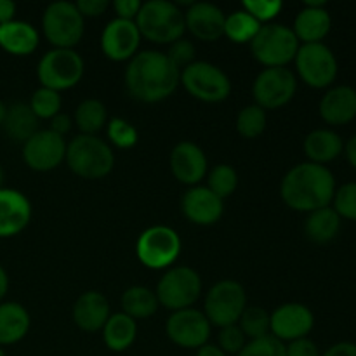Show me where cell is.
Listing matches in <instances>:
<instances>
[{
    "mask_svg": "<svg viewBox=\"0 0 356 356\" xmlns=\"http://www.w3.org/2000/svg\"><path fill=\"white\" fill-rule=\"evenodd\" d=\"M181 72L160 51H143L129 61L125 70L127 92L141 103H160L172 96L179 86Z\"/></svg>",
    "mask_w": 356,
    "mask_h": 356,
    "instance_id": "cell-1",
    "label": "cell"
},
{
    "mask_svg": "<svg viewBox=\"0 0 356 356\" xmlns=\"http://www.w3.org/2000/svg\"><path fill=\"white\" fill-rule=\"evenodd\" d=\"M336 177L327 165L302 162L292 167L280 184V197L289 209L313 212L329 207L336 195Z\"/></svg>",
    "mask_w": 356,
    "mask_h": 356,
    "instance_id": "cell-2",
    "label": "cell"
},
{
    "mask_svg": "<svg viewBox=\"0 0 356 356\" xmlns=\"http://www.w3.org/2000/svg\"><path fill=\"white\" fill-rule=\"evenodd\" d=\"M141 37L148 38L153 44H174L183 38L186 24H184V13L177 7V3L169 0H149L141 3L138 17H136Z\"/></svg>",
    "mask_w": 356,
    "mask_h": 356,
    "instance_id": "cell-3",
    "label": "cell"
},
{
    "mask_svg": "<svg viewBox=\"0 0 356 356\" xmlns=\"http://www.w3.org/2000/svg\"><path fill=\"white\" fill-rule=\"evenodd\" d=\"M70 170L83 179H101L113 170L115 156L108 143L96 136H76L66 145Z\"/></svg>",
    "mask_w": 356,
    "mask_h": 356,
    "instance_id": "cell-4",
    "label": "cell"
},
{
    "mask_svg": "<svg viewBox=\"0 0 356 356\" xmlns=\"http://www.w3.org/2000/svg\"><path fill=\"white\" fill-rule=\"evenodd\" d=\"M301 42L292 28L280 23L263 24L250 42L254 59L266 68H287L296 59Z\"/></svg>",
    "mask_w": 356,
    "mask_h": 356,
    "instance_id": "cell-5",
    "label": "cell"
},
{
    "mask_svg": "<svg viewBox=\"0 0 356 356\" xmlns=\"http://www.w3.org/2000/svg\"><path fill=\"white\" fill-rule=\"evenodd\" d=\"M179 83L195 99L202 103H222L232 92L229 76L219 66L207 61H195L181 70Z\"/></svg>",
    "mask_w": 356,
    "mask_h": 356,
    "instance_id": "cell-6",
    "label": "cell"
},
{
    "mask_svg": "<svg viewBox=\"0 0 356 356\" xmlns=\"http://www.w3.org/2000/svg\"><path fill=\"white\" fill-rule=\"evenodd\" d=\"M83 70V59L75 49H52L38 61L37 76L42 87L61 92L82 80Z\"/></svg>",
    "mask_w": 356,
    "mask_h": 356,
    "instance_id": "cell-7",
    "label": "cell"
},
{
    "mask_svg": "<svg viewBox=\"0 0 356 356\" xmlns=\"http://www.w3.org/2000/svg\"><path fill=\"white\" fill-rule=\"evenodd\" d=\"M294 63L298 75L312 89H329L339 73L336 54L323 42L299 45Z\"/></svg>",
    "mask_w": 356,
    "mask_h": 356,
    "instance_id": "cell-8",
    "label": "cell"
},
{
    "mask_svg": "<svg viewBox=\"0 0 356 356\" xmlns=\"http://www.w3.org/2000/svg\"><path fill=\"white\" fill-rule=\"evenodd\" d=\"M42 30L54 49H73L83 37V16L73 2H52L44 10Z\"/></svg>",
    "mask_w": 356,
    "mask_h": 356,
    "instance_id": "cell-9",
    "label": "cell"
},
{
    "mask_svg": "<svg viewBox=\"0 0 356 356\" xmlns=\"http://www.w3.org/2000/svg\"><path fill=\"white\" fill-rule=\"evenodd\" d=\"M247 308V294L242 284L235 280H221L211 287L205 296V312L211 325L225 329L236 325Z\"/></svg>",
    "mask_w": 356,
    "mask_h": 356,
    "instance_id": "cell-10",
    "label": "cell"
},
{
    "mask_svg": "<svg viewBox=\"0 0 356 356\" xmlns=\"http://www.w3.org/2000/svg\"><path fill=\"white\" fill-rule=\"evenodd\" d=\"M136 254L143 266L149 270H165L179 257L181 238L170 226H149L139 235Z\"/></svg>",
    "mask_w": 356,
    "mask_h": 356,
    "instance_id": "cell-11",
    "label": "cell"
},
{
    "mask_svg": "<svg viewBox=\"0 0 356 356\" xmlns=\"http://www.w3.org/2000/svg\"><path fill=\"white\" fill-rule=\"evenodd\" d=\"M156 299L172 312L191 308L202 294V278L188 266H174L163 273L156 285Z\"/></svg>",
    "mask_w": 356,
    "mask_h": 356,
    "instance_id": "cell-12",
    "label": "cell"
},
{
    "mask_svg": "<svg viewBox=\"0 0 356 356\" xmlns=\"http://www.w3.org/2000/svg\"><path fill=\"white\" fill-rule=\"evenodd\" d=\"M296 90L298 79L289 68H264L252 83L254 101L264 111L289 104Z\"/></svg>",
    "mask_w": 356,
    "mask_h": 356,
    "instance_id": "cell-13",
    "label": "cell"
},
{
    "mask_svg": "<svg viewBox=\"0 0 356 356\" xmlns=\"http://www.w3.org/2000/svg\"><path fill=\"white\" fill-rule=\"evenodd\" d=\"M167 337L184 350H198L211 337V323L204 312L195 308L179 309L169 316L165 323Z\"/></svg>",
    "mask_w": 356,
    "mask_h": 356,
    "instance_id": "cell-14",
    "label": "cell"
},
{
    "mask_svg": "<svg viewBox=\"0 0 356 356\" xmlns=\"http://www.w3.org/2000/svg\"><path fill=\"white\" fill-rule=\"evenodd\" d=\"M315 327V315L302 302H285L270 315V332L282 343L305 339Z\"/></svg>",
    "mask_w": 356,
    "mask_h": 356,
    "instance_id": "cell-15",
    "label": "cell"
},
{
    "mask_svg": "<svg viewBox=\"0 0 356 356\" xmlns=\"http://www.w3.org/2000/svg\"><path fill=\"white\" fill-rule=\"evenodd\" d=\"M66 156V143L56 132L38 131L23 145V160L35 172H49L63 163Z\"/></svg>",
    "mask_w": 356,
    "mask_h": 356,
    "instance_id": "cell-16",
    "label": "cell"
},
{
    "mask_svg": "<svg viewBox=\"0 0 356 356\" xmlns=\"http://www.w3.org/2000/svg\"><path fill=\"white\" fill-rule=\"evenodd\" d=\"M141 38L136 21L115 17L101 33V51L111 61H131L138 52Z\"/></svg>",
    "mask_w": 356,
    "mask_h": 356,
    "instance_id": "cell-17",
    "label": "cell"
},
{
    "mask_svg": "<svg viewBox=\"0 0 356 356\" xmlns=\"http://www.w3.org/2000/svg\"><path fill=\"white\" fill-rule=\"evenodd\" d=\"M209 169L204 149L191 141H181L170 152V170L179 183L198 186Z\"/></svg>",
    "mask_w": 356,
    "mask_h": 356,
    "instance_id": "cell-18",
    "label": "cell"
},
{
    "mask_svg": "<svg viewBox=\"0 0 356 356\" xmlns=\"http://www.w3.org/2000/svg\"><path fill=\"white\" fill-rule=\"evenodd\" d=\"M181 209L193 225L212 226L221 219L225 204L207 186H191L181 200Z\"/></svg>",
    "mask_w": 356,
    "mask_h": 356,
    "instance_id": "cell-19",
    "label": "cell"
},
{
    "mask_svg": "<svg viewBox=\"0 0 356 356\" xmlns=\"http://www.w3.org/2000/svg\"><path fill=\"white\" fill-rule=\"evenodd\" d=\"M226 16L218 6L209 2H191L184 13V24L195 38L216 42L225 35Z\"/></svg>",
    "mask_w": 356,
    "mask_h": 356,
    "instance_id": "cell-20",
    "label": "cell"
},
{
    "mask_svg": "<svg viewBox=\"0 0 356 356\" xmlns=\"http://www.w3.org/2000/svg\"><path fill=\"white\" fill-rule=\"evenodd\" d=\"M332 16L325 2H305V7L298 13L292 31L302 44H318L330 33Z\"/></svg>",
    "mask_w": 356,
    "mask_h": 356,
    "instance_id": "cell-21",
    "label": "cell"
},
{
    "mask_svg": "<svg viewBox=\"0 0 356 356\" xmlns=\"http://www.w3.org/2000/svg\"><path fill=\"white\" fill-rule=\"evenodd\" d=\"M31 219V204L26 195L10 188H0V238L16 236Z\"/></svg>",
    "mask_w": 356,
    "mask_h": 356,
    "instance_id": "cell-22",
    "label": "cell"
},
{
    "mask_svg": "<svg viewBox=\"0 0 356 356\" xmlns=\"http://www.w3.org/2000/svg\"><path fill=\"white\" fill-rule=\"evenodd\" d=\"M320 117L329 125H346L356 118V89L351 86H332L318 104Z\"/></svg>",
    "mask_w": 356,
    "mask_h": 356,
    "instance_id": "cell-23",
    "label": "cell"
},
{
    "mask_svg": "<svg viewBox=\"0 0 356 356\" xmlns=\"http://www.w3.org/2000/svg\"><path fill=\"white\" fill-rule=\"evenodd\" d=\"M110 318V302L101 292L87 291L73 306V322L86 332H96Z\"/></svg>",
    "mask_w": 356,
    "mask_h": 356,
    "instance_id": "cell-24",
    "label": "cell"
},
{
    "mask_svg": "<svg viewBox=\"0 0 356 356\" xmlns=\"http://www.w3.org/2000/svg\"><path fill=\"white\" fill-rule=\"evenodd\" d=\"M308 162L327 165L344 153V141L332 129H315L302 143Z\"/></svg>",
    "mask_w": 356,
    "mask_h": 356,
    "instance_id": "cell-25",
    "label": "cell"
},
{
    "mask_svg": "<svg viewBox=\"0 0 356 356\" xmlns=\"http://www.w3.org/2000/svg\"><path fill=\"white\" fill-rule=\"evenodd\" d=\"M38 31L26 21H10L0 26V47L13 56H30L37 51Z\"/></svg>",
    "mask_w": 356,
    "mask_h": 356,
    "instance_id": "cell-26",
    "label": "cell"
},
{
    "mask_svg": "<svg viewBox=\"0 0 356 356\" xmlns=\"http://www.w3.org/2000/svg\"><path fill=\"white\" fill-rule=\"evenodd\" d=\"M30 313L19 302H0V346L19 343L30 330Z\"/></svg>",
    "mask_w": 356,
    "mask_h": 356,
    "instance_id": "cell-27",
    "label": "cell"
},
{
    "mask_svg": "<svg viewBox=\"0 0 356 356\" xmlns=\"http://www.w3.org/2000/svg\"><path fill=\"white\" fill-rule=\"evenodd\" d=\"M341 225H343V219L334 211L332 205H329V207L309 212L305 222V233L313 243L323 245V243L332 242L339 235Z\"/></svg>",
    "mask_w": 356,
    "mask_h": 356,
    "instance_id": "cell-28",
    "label": "cell"
},
{
    "mask_svg": "<svg viewBox=\"0 0 356 356\" xmlns=\"http://www.w3.org/2000/svg\"><path fill=\"white\" fill-rule=\"evenodd\" d=\"M101 330H103V341L106 348L115 353L129 350L134 344L136 336H138L136 320H132L125 313L110 315V318Z\"/></svg>",
    "mask_w": 356,
    "mask_h": 356,
    "instance_id": "cell-29",
    "label": "cell"
},
{
    "mask_svg": "<svg viewBox=\"0 0 356 356\" xmlns=\"http://www.w3.org/2000/svg\"><path fill=\"white\" fill-rule=\"evenodd\" d=\"M2 127L13 141L24 145L35 132H38V118L31 111L30 104L16 103L7 108Z\"/></svg>",
    "mask_w": 356,
    "mask_h": 356,
    "instance_id": "cell-30",
    "label": "cell"
},
{
    "mask_svg": "<svg viewBox=\"0 0 356 356\" xmlns=\"http://www.w3.org/2000/svg\"><path fill=\"white\" fill-rule=\"evenodd\" d=\"M159 306L160 302L156 299V294L145 285L129 287L122 294V309H124L122 313L131 316L132 320H143L155 315Z\"/></svg>",
    "mask_w": 356,
    "mask_h": 356,
    "instance_id": "cell-31",
    "label": "cell"
},
{
    "mask_svg": "<svg viewBox=\"0 0 356 356\" xmlns=\"http://www.w3.org/2000/svg\"><path fill=\"white\" fill-rule=\"evenodd\" d=\"M108 110L99 99H86L76 106L75 125L83 136H94L106 125Z\"/></svg>",
    "mask_w": 356,
    "mask_h": 356,
    "instance_id": "cell-32",
    "label": "cell"
},
{
    "mask_svg": "<svg viewBox=\"0 0 356 356\" xmlns=\"http://www.w3.org/2000/svg\"><path fill=\"white\" fill-rule=\"evenodd\" d=\"M263 24L254 19L245 10H235L233 14L226 16L225 35L235 44H250L256 37L257 31Z\"/></svg>",
    "mask_w": 356,
    "mask_h": 356,
    "instance_id": "cell-33",
    "label": "cell"
},
{
    "mask_svg": "<svg viewBox=\"0 0 356 356\" xmlns=\"http://www.w3.org/2000/svg\"><path fill=\"white\" fill-rule=\"evenodd\" d=\"M240 330L247 339H261V337L270 336V315L266 309L259 308V306H247L243 309L242 316H240L238 323Z\"/></svg>",
    "mask_w": 356,
    "mask_h": 356,
    "instance_id": "cell-34",
    "label": "cell"
},
{
    "mask_svg": "<svg viewBox=\"0 0 356 356\" xmlns=\"http://www.w3.org/2000/svg\"><path fill=\"white\" fill-rule=\"evenodd\" d=\"M266 111L257 106V104H250V106L242 108L238 117H236V131L245 139L259 138L266 131Z\"/></svg>",
    "mask_w": 356,
    "mask_h": 356,
    "instance_id": "cell-35",
    "label": "cell"
},
{
    "mask_svg": "<svg viewBox=\"0 0 356 356\" xmlns=\"http://www.w3.org/2000/svg\"><path fill=\"white\" fill-rule=\"evenodd\" d=\"M236 186H238V176H236V170L228 163H219L209 172L207 188L221 200L235 193Z\"/></svg>",
    "mask_w": 356,
    "mask_h": 356,
    "instance_id": "cell-36",
    "label": "cell"
},
{
    "mask_svg": "<svg viewBox=\"0 0 356 356\" xmlns=\"http://www.w3.org/2000/svg\"><path fill=\"white\" fill-rule=\"evenodd\" d=\"M28 104H30L31 111H33L38 120H51L52 117L61 113V96H59V92L45 89V87L35 90Z\"/></svg>",
    "mask_w": 356,
    "mask_h": 356,
    "instance_id": "cell-37",
    "label": "cell"
},
{
    "mask_svg": "<svg viewBox=\"0 0 356 356\" xmlns=\"http://www.w3.org/2000/svg\"><path fill=\"white\" fill-rule=\"evenodd\" d=\"M108 139H110V143H113L117 148L129 149L132 148V146L138 145L139 136L131 122L115 117L108 122Z\"/></svg>",
    "mask_w": 356,
    "mask_h": 356,
    "instance_id": "cell-38",
    "label": "cell"
},
{
    "mask_svg": "<svg viewBox=\"0 0 356 356\" xmlns=\"http://www.w3.org/2000/svg\"><path fill=\"white\" fill-rule=\"evenodd\" d=\"M332 209L339 214L341 219L356 221V181L337 188L332 200Z\"/></svg>",
    "mask_w": 356,
    "mask_h": 356,
    "instance_id": "cell-39",
    "label": "cell"
},
{
    "mask_svg": "<svg viewBox=\"0 0 356 356\" xmlns=\"http://www.w3.org/2000/svg\"><path fill=\"white\" fill-rule=\"evenodd\" d=\"M236 356H287V351L285 344L270 334L261 339L249 341Z\"/></svg>",
    "mask_w": 356,
    "mask_h": 356,
    "instance_id": "cell-40",
    "label": "cell"
},
{
    "mask_svg": "<svg viewBox=\"0 0 356 356\" xmlns=\"http://www.w3.org/2000/svg\"><path fill=\"white\" fill-rule=\"evenodd\" d=\"M284 3L280 0H245L243 2V10L261 24H268L280 14Z\"/></svg>",
    "mask_w": 356,
    "mask_h": 356,
    "instance_id": "cell-41",
    "label": "cell"
},
{
    "mask_svg": "<svg viewBox=\"0 0 356 356\" xmlns=\"http://www.w3.org/2000/svg\"><path fill=\"white\" fill-rule=\"evenodd\" d=\"M167 58L181 72L186 66H190L191 63H195V45L190 40H186V38H179L174 44H170Z\"/></svg>",
    "mask_w": 356,
    "mask_h": 356,
    "instance_id": "cell-42",
    "label": "cell"
},
{
    "mask_svg": "<svg viewBox=\"0 0 356 356\" xmlns=\"http://www.w3.org/2000/svg\"><path fill=\"white\" fill-rule=\"evenodd\" d=\"M247 337L240 330L238 325H229L219 332V348L226 355H238L245 348Z\"/></svg>",
    "mask_w": 356,
    "mask_h": 356,
    "instance_id": "cell-43",
    "label": "cell"
},
{
    "mask_svg": "<svg viewBox=\"0 0 356 356\" xmlns=\"http://www.w3.org/2000/svg\"><path fill=\"white\" fill-rule=\"evenodd\" d=\"M285 351H287V356H322L318 346L308 337L289 343V346H285Z\"/></svg>",
    "mask_w": 356,
    "mask_h": 356,
    "instance_id": "cell-44",
    "label": "cell"
},
{
    "mask_svg": "<svg viewBox=\"0 0 356 356\" xmlns=\"http://www.w3.org/2000/svg\"><path fill=\"white\" fill-rule=\"evenodd\" d=\"M113 9L117 13V17L127 21H136L139 9H141V2L139 0H115Z\"/></svg>",
    "mask_w": 356,
    "mask_h": 356,
    "instance_id": "cell-45",
    "label": "cell"
},
{
    "mask_svg": "<svg viewBox=\"0 0 356 356\" xmlns=\"http://www.w3.org/2000/svg\"><path fill=\"white\" fill-rule=\"evenodd\" d=\"M75 6L83 17H97L104 14L110 3L106 0H79Z\"/></svg>",
    "mask_w": 356,
    "mask_h": 356,
    "instance_id": "cell-46",
    "label": "cell"
},
{
    "mask_svg": "<svg viewBox=\"0 0 356 356\" xmlns=\"http://www.w3.org/2000/svg\"><path fill=\"white\" fill-rule=\"evenodd\" d=\"M72 125H73V122H72V118L68 117V115L58 113L56 117L51 118V127H49V131L56 132V134H59L63 138L66 132H70Z\"/></svg>",
    "mask_w": 356,
    "mask_h": 356,
    "instance_id": "cell-47",
    "label": "cell"
},
{
    "mask_svg": "<svg viewBox=\"0 0 356 356\" xmlns=\"http://www.w3.org/2000/svg\"><path fill=\"white\" fill-rule=\"evenodd\" d=\"M322 356H356V344L350 341H341L330 346Z\"/></svg>",
    "mask_w": 356,
    "mask_h": 356,
    "instance_id": "cell-48",
    "label": "cell"
},
{
    "mask_svg": "<svg viewBox=\"0 0 356 356\" xmlns=\"http://www.w3.org/2000/svg\"><path fill=\"white\" fill-rule=\"evenodd\" d=\"M16 16V3L13 0H0V26L14 21Z\"/></svg>",
    "mask_w": 356,
    "mask_h": 356,
    "instance_id": "cell-49",
    "label": "cell"
},
{
    "mask_svg": "<svg viewBox=\"0 0 356 356\" xmlns=\"http://www.w3.org/2000/svg\"><path fill=\"white\" fill-rule=\"evenodd\" d=\"M344 155H346L350 165L356 170V134L351 136L350 141L344 145Z\"/></svg>",
    "mask_w": 356,
    "mask_h": 356,
    "instance_id": "cell-50",
    "label": "cell"
},
{
    "mask_svg": "<svg viewBox=\"0 0 356 356\" xmlns=\"http://www.w3.org/2000/svg\"><path fill=\"white\" fill-rule=\"evenodd\" d=\"M197 356H226L225 351H221V348L214 346V344H205V346L198 348Z\"/></svg>",
    "mask_w": 356,
    "mask_h": 356,
    "instance_id": "cell-51",
    "label": "cell"
},
{
    "mask_svg": "<svg viewBox=\"0 0 356 356\" xmlns=\"http://www.w3.org/2000/svg\"><path fill=\"white\" fill-rule=\"evenodd\" d=\"M7 291H9V277H7V271L0 266V301L6 298Z\"/></svg>",
    "mask_w": 356,
    "mask_h": 356,
    "instance_id": "cell-52",
    "label": "cell"
},
{
    "mask_svg": "<svg viewBox=\"0 0 356 356\" xmlns=\"http://www.w3.org/2000/svg\"><path fill=\"white\" fill-rule=\"evenodd\" d=\"M6 113H7V106L3 104V101H0V125L3 124V118H6Z\"/></svg>",
    "mask_w": 356,
    "mask_h": 356,
    "instance_id": "cell-53",
    "label": "cell"
},
{
    "mask_svg": "<svg viewBox=\"0 0 356 356\" xmlns=\"http://www.w3.org/2000/svg\"><path fill=\"white\" fill-rule=\"evenodd\" d=\"M0 356H7L6 353H3V350H0Z\"/></svg>",
    "mask_w": 356,
    "mask_h": 356,
    "instance_id": "cell-54",
    "label": "cell"
},
{
    "mask_svg": "<svg viewBox=\"0 0 356 356\" xmlns=\"http://www.w3.org/2000/svg\"><path fill=\"white\" fill-rule=\"evenodd\" d=\"M0 181H2V170H0Z\"/></svg>",
    "mask_w": 356,
    "mask_h": 356,
    "instance_id": "cell-55",
    "label": "cell"
}]
</instances>
